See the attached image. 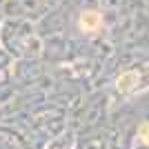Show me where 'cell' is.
Listing matches in <instances>:
<instances>
[{
  "instance_id": "1",
  "label": "cell",
  "mask_w": 149,
  "mask_h": 149,
  "mask_svg": "<svg viewBox=\"0 0 149 149\" xmlns=\"http://www.w3.org/2000/svg\"><path fill=\"white\" fill-rule=\"evenodd\" d=\"M78 25H80V29L85 31V33H93V31L100 29V13L98 11H85L80 16V20H78Z\"/></svg>"
},
{
  "instance_id": "2",
  "label": "cell",
  "mask_w": 149,
  "mask_h": 149,
  "mask_svg": "<svg viewBox=\"0 0 149 149\" xmlns=\"http://www.w3.org/2000/svg\"><path fill=\"white\" fill-rule=\"evenodd\" d=\"M138 85V74H134V71H127V74H123L118 78V82H116V87H118L120 93H129L134 91Z\"/></svg>"
},
{
  "instance_id": "3",
  "label": "cell",
  "mask_w": 149,
  "mask_h": 149,
  "mask_svg": "<svg viewBox=\"0 0 149 149\" xmlns=\"http://www.w3.org/2000/svg\"><path fill=\"white\" fill-rule=\"evenodd\" d=\"M138 138H140V143L143 145H149V123H145L138 131Z\"/></svg>"
}]
</instances>
